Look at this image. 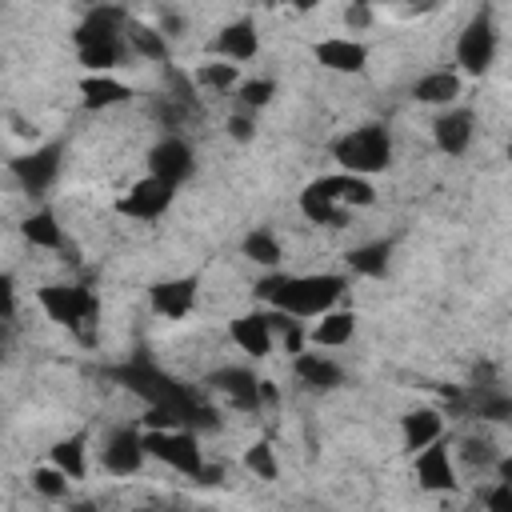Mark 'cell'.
Listing matches in <instances>:
<instances>
[{
  "instance_id": "cell-1",
  "label": "cell",
  "mask_w": 512,
  "mask_h": 512,
  "mask_svg": "<svg viewBox=\"0 0 512 512\" xmlns=\"http://www.w3.org/2000/svg\"><path fill=\"white\" fill-rule=\"evenodd\" d=\"M348 280L336 272H312V276H268L256 284V296L268 308H280L288 316L312 320L320 312H328L340 296H344Z\"/></svg>"
},
{
  "instance_id": "cell-2",
  "label": "cell",
  "mask_w": 512,
  "mask_h": 512,
  "mask_svg": "<svg viewBox=\"0 0 512 512\" xmlns=\"http://www.w3.org/2000/svg\"><path fill=\"white\" fill-rule=\"evenodd\" d=\"M332 160L340 164V172H356V176L384 172L392 164V136L384 124H360L332 140Z\"/></svg>"
},
{
  "instance_id": "cell-3",
  "label": "cell",
  "mask_w": 512,
  "mask_h": 512,
  "mask_svg": "<svg viewBox=\"0 0 512 512\" xmlns=\"http://www.w3.org/2000/svg\"><path fill=\"white\" fill-rule=\"evenodd\" d=\"M144 436V452L148 456H156L160 464H168L172 472H180V476H188V480H196L200 476V468H204V456H200V448H196V436L192 432H184V428H148V432H140Z\"/></svg>"
},
{
  "instance_id": "cell-4",
  "label": "cell",
  "mask_w": 512,
  "mask_h": 512,
  "mask_svg": "<svg viewBox=\"0 0 512 512\" xmlns=\"http://www.w3.org/2000/svg\"><path fill=\"white\" fill-rule=\"evenodd\" d=\"M40 308L48 312V320H56L64 328H76V332L84 324H92L96 312H100L96 296L88 288H80V284H48V288H40Z\"/></svg>"
},
{
  "instance_id": "cell-5",
  "label": "cell",
  "mask_w": 512,
  "mask_h": 512,
  "mask_svg": "<svg viewBox=\"0 0 512 512\" xmlns=\"http://www.w3.org/2000/svg\"><path fill=\"white\" fill-rule=\"evenodd\" d=\"M492 60H496V28H492V16L488 12H476L464 24L460 40H456V64L468 76H484L492 68Z\"/></svg>"
},
{
  "instance_id": "cell-6",
  "label": "cell",
  "mask_w": 512,
  "mask_h": 512,
  "mask_svg": "<svg viewBox=\"0 0 512 512\" xmlns=\"http://www.w3.org/2000/svg\"><path fill=\"white\" fill-rule=\"evenodd\" d=\"M60 168H64V148H60V144H40V148L20 152V156L12 160V176H16V184H20L28 196H44V192L56 184Z\"/></svg>"
},
{
  "instance_id": "cell-7",
  "label": "cell",
  "mask_w": 512,
  "mask_h": 512,
  "mask_svg": "<svg viewBox=\"0 0 512 512\" xmlns=\"http://www.w3.org/2000/svg\"><path fill=\"white\" fill-rule=\"evenodd\" d=\"M144 460H148V452H144V436L136 432V428H128V424H120V428H112L108 436H104V444H100V464H104V472H112V476H136L140 468H144Z\"/></svg>"
},
{
  "instance_id": "cell-8",
  "label": "cell",
  "mask_w": 512,
  "mask_h": 512,
  "mask_svg": "<svg viewBox=\"0 0 512 512\" xmlns=\"http://www.w3.org/2000/svg\"><path fill=\"white\" fill-rule=\"evenodd\" d=\"M192 168H196V156H192L188 140H180V136H164L148 152V176H156L172 188H180L192 176Z\"/></svg>"
},
{
  "instance_id": "cell-9",
  "label": "cell",
  "mask_w": 512,
  "mask_h": 512,
  "mask_svg": "<svg viewBox=\"0 0 512 512\" xmlns=\"http://www.w3.org/2000/svg\"><path fill=\"white\" fill-rule=\"evenodd\" d=\"M172 196H176L172 184H164V180H156V176H144V180H136V184L120 196L116 208H120L124 216H132V220H160V216L168 212Z\"/></svg>"
},
{
  "instance_id": "cell-10",
  "label": "cell",
  "mask_w": 512,
  "mask_h": 512,
  "mask_svg": "<svg viewBox=\"0 0 512 512\" xmlns=\"http://www.w3.org/2000/svg\"><path fill=\"white\" fill-rule=\"evenodd\" d=\"M472 136H476V120H472L468 108H452V104H448V108L432 120V140H436V148H440L444 156H464L468 144H472Z\"/></svg>"
},
{
  "instance_id": "cell-11",
  "label": "cell",
  "mask_w": 512,
  "mask_h": 512,
  "mask_svg": "<svg viewBox=\"0 0 512 512\" xmlns=\"http://www.w3.org/2000/svg\"><path fill=\"white\" fill-rule=\"evenodd\" d=\"M412 456H416V480H420V488H428V492H452L456 488V464H452L444 440H432V444H424Z\"/></svg>"
},
{
  "instance_id": "cell-12",
  "label": "cell",
  "mask_w": 512,
  "mask_h": 512,
  "mask_svg": "<svg viewBox=\"0 0 512 512\" xmlns=\"http://www.w3.org/2000/svg\"><path fill=\"white\" fill-rule=\"evenodd\" d=\"M148 300H152V308H156L164 320H184V316L196 308V280H192V276L160 280V284L148 288Z\"/></svg>"
},
{
  "instance_id": "cell-13",
  "label": "cell",
  "mask_w": 512,
  "mask_h": 512,
  "mask_svg": "<svg viewBox=\"0 0 512 512\" xmlns=\"http://www.w3.org/2000/svg\"><path fill=\"white\" fill-rule=\"evenodd\" d=\"M312 56L328 72H364V64H368V48L352 36H328V40L316 44Z\"/></svg>"
},
{
  "instance_id": "cell-14",
  "label": "cell",
  "mask_w": 512,
  "mask_h": 512,
  "mask_svg": "<svg viewBox=\"0 0 512 512\" xmlns=\"http://www.w3.org/2000/svg\"><path fill=\"white\" fill-rule=\"evenodd\" d=\"M212 52L216 56H224V60H232V64H244V60H252L256 52H260V36H256V24L244 16V20H232V24H224L220 32H216V40H212Z\"/></svg>"
},
{
  "instance_id": "cell-15",
  "label": "cell",
  "mask_w": 512,
  "mask_h": 512,
  "mask_svg": "<svg viewBox=\"0 0 512 512\" xmlns=\"http://www.w3.org/2000/svg\"><path fill=\"white\" fill-rule=\"evenodd\" d=\"M208 384L232 404V408H260V380L248 368H220L208 376Z\"/></svg>"
},
{
  "instance_id": "cell-16",
  "label": "cell",
  "mask_w": 512,
  "mask_h": 512,
  "mask_svg": "<svg viewBox=\"0 0 512 512\" xmlns=\"http://www.w3.org/2000/svg\"><path fill=\"white\" fill-rule=\"evenodd\" d=\"M124 24H128V16H124L120 8L96 4V8L88 12V20H80V28H76V48L108 44V40H124Z\"/></svg>"
},
{
  "instance_id": "cell-17",
  "label": "cell",
  "mask_w": 512,
  "mask_h": 512,
  "mask_svg": "<svg viewBox=\"0 0 512 512\" xmlns=\"http://www.w3.org/2000/svg\"><path fill=\"white\" fill-rule=\"evenodd\" d=\"M228 336H232V344H236L240 352H248V356H256V360L268 356L272 344H276V336H272L264 312H244V316H236L232 328H228Z\"/></svg>"
},
{
  "instance_id": "cell-18",
  "label": "cell",
  "mask_w": 512,
  "mask_h": 512,
  "mask_svg": "<svg viewBox=\"0 0 512 512\" xmlns=\"http://www.w3.org/2000/svg\"><path fill=\"white\" fill-rule=\"evenodd\" d=\"M292 372H296V380H300L304 388H312V392H332V388H340V380H344L340 364H332V360L320 356V352H304V348L292 356Z\"/></svg>"
},
{
  "instance_id": "cell-19",
  "label": "cell",
  "mask_w": 512,
  "mask_h": 512,
  "mask_svg": "<svg viewBox=\"0 0 512 512\" xmlns=\"http://www.w3.org/2000/svg\"><path fill=\"white\" fill-rule=\"evenodd\" d=\"M300 212H304L312 224H328V228H340V224L348 220V208H344V204H336V196L328 192L324 176H320V180H312V184L300 192Z\"/></svg>"
},
{
  "instance_id": "cell-20",
  "label": "cell",
  "mask_w": 512,
  "mask_h": 512,
  "mask_svg": "<svg viewBox=\"0 0 512 512\" xmlns=\"http://www.w3.org/2000/svg\"><path fill=\"white\" fill-rule=\"evenodd\" d=\"M80 96H84V108H92V112H104V108H116V104H124V100L132 96V88H128L124 80L108 76V72H88V76L80 80Z\"/></svg>"
},
{
  "instance_id": "cell-21",
  "label": "cell",
  "mask_w": 512,
  "mask_h": 512,
  "mask_svg": "<svg viewBox=\"0 0 512 512\" xmlns=\"http://www.w3.org/2000/svg\"><path fill=\"white\" fill-rule=\"evenodd\" d=\"M400 436H404L408 452H420L424 444L444 436V416L436 408H412V412L400 416Z\"/></svg>"
},
{
  "instance_id": "cell-22",
  "label": "cell",
  "mask_w": 512,
  "mask_h": 512,
  "mask_svg": "<svg viewBox=\"0 0 512 512\" xmlns=\"http://www.w3.org/2000/svg\"><path fill=\"white\" fill-rule=\"evenodd\" d=\"M460 72H448V68H440V72H428V76H420L416 84H412V96L420 100V104H432V108H448V104H456V96H460Z\"/></svg>"
},
{
  "instance_id": "cell-23",
  "label": "cell",
  "mask_w": 512,
  "mask_h": 512,
  "mask_svg": "<svg viewBox=\"0 0 512 512\" xmlns=\"http://www.w3.org/2000/svg\"><path fill=\"white\" fill-rule=\"evenodd\" d=\"M352 336H356V316H352V312H336V308L320 312L316 324L308 328V340H312L316 348H340V344H348Z\"/></svg>"
},
{
  "instance_id": "cell-24",
  "label": "cell",
  "mask_w": 512,
  "mask_h": 512,
  "mask_svg": "<svg viewBox=\"0 0 512 512\" xmlns=\"http://www.w3.org/2000/svg\"><path fill=\"white\" fill-rule=\"evenodd\" d=\"M124 44L140 56V60H156V64H168V36L156 28V24H144V20H128L124 24Z\"/></svg>"
},
{
  "instance_id": "cell-25",
  "label": "cell",
  "mask_w": 512,
  "mask_h": 512,
  "mask_svg": "<svg viewBox=\"0 0 512 512\" xmlns=\"http://www.w3.org/2000/svg\"><path fill=\"white\" fill-rule=\"evenodd\" d=\"M328 192L336 196V204L344 208H368L376 200V188L368 184V176H356V172H336V176H324Z\"/></svg>"
},
{
  "instance_id": "cell-26",
  "label": "cell",
  "mask_w": 512,
  "mask_h": 512,
  "mask_svg": "<svg viewBox=\"0 0 512 512\" xmlns=\"http://www.w3.org/2000/svg\"><path fill=\"white\" fill-rule=\"evenodd\" d=\"M388 260H392V244L388 240H368L360 248L348 252V268L356 276H384L388 272Z\"/></svg>"
},
{
  "instance_id": "cell-27",
  "label": "cell",
  "mask_w": 512,
  "mask_h": 512,
  "mask_svg": "<svg viewBox=\"0 0 512 512\" xmlns=\"http://www.w3.org/2000/svg\"><path fill=\"white\" fill-rule=\"evenodd\" d=\"M20 232H24V240H28L32 248H60V244H64V228L56 224V216H52L48 208H40V212L24 216Z\"/></svg>"
},
{
  "instance_id": "cell-28",
  "label": "cell",
  "mask_w": 512,
  "mask_h": 512,
  "mask_svg": "<svg viewBox=\"0 0 512 512\" xmlns=\"http://www.w3.org/2000/svg\"><path fill=\"white\" fill-rule=\"evenodd\" d=\"M456 456H460V464H464L468 472H492V464L500 460V448L492 444V436L472 432V436H464V440H460Z\"/></svg>"
},
{
  "instance_id": "cell-29",
  "label": "cell",
  "mask_w": 512,
  "mask_h": 512,
  "mask_svg": "<svg viewBox=\"0 0 512 512\" xmlns=\"http://www.w3.org/2000/svg\"><path fill=\"white\" fill-rule=\"evenodd\" d=\"M52 464L64 468L72 480H84V472H88V436L76 432V436L60 440V444L52 448Z\"/></svg>"
},
{
  "instance_id": "cell-30",
  "label": "cell",
  "mask_w": 512,
  "mask_h": 512,
  "mask_svg": "<svg viewBox=\"0 0 512 512\" xmlns=\"http://www.w3.org/2000/svg\"><path fill=\"white\" fill-rule=\"evenodd\" d=\"M244 256H248L252 264H260V268H280L284 248H280V240H276L268 228H256V232L244 236Z\"/></svg>"
},
{
  "instance_id": "cell-31",
  "label": "cell",
  "mask_w": 512,
  "mask_h": 512,
  "mask_svg": "<svg viewBox=\"0 0 512 512\" xmlns=\"http://www.w3.org/2000/svg\"><path fill=\"white\" fill-rule=\"evenodd\" d=\"M32 492L36 496H44V500H68V488H72V476L64 472V468H56V464H40V468H32Z\"/></svg>"
},
{
  "instance_id": "cell-32",
  "label": "cell",
  "mask_w": 512,
  "mask_h": 512,
  "mask_svg": "<svg viewBox=\"0 0 512 512\" xmlns=\"http://www.w3.org/2000/svg\"><path fill=\"white\" fill-rule=\"evenodd\" d=\"M196 80H200L204 88H212V92H228V88H236V80H240V64H232V60H224V56L204 60V64L196 68Z\"/></svg>"
},
{
  "instance_id": "cell-33",
  "label": "cell",
  "mask_w": 512,
  "mask_h": 512,
  "mask_svg": "<svg viewBox=\"0 0 512 512\" xmlns=\"http://www.w3.org/2000/svg\"><path fill=\"white\" fill-rule=\"evenodd\" d=\"M124 40H108V44H88V48H80V64L88 68V72H112V68H120V60H124Z\"/></svg>"
},
{
  "instance_id": "cell-34",
  "label": "cell",
  "mask_w": 512,
  "mask_h": 512,
  "mask_svg": "<svg viewBox=\"0 0 512 512\" xmlns=\"http://www.w3.org/2000/svg\"><path fill=\"white\" fill-rule=\"evenodd\" d=\"M272 96H276V84L272 80H244L240 84V92H236V100H240V108L244 112H256V108H268L272 104Z\"/></svg>"
},
{
  "instance_id": "cell-35",
  "label": "cell",
  "mask_w": 512,
  "mask_h": 512,
  "mask_svg": "<svg viewBox=\"0 0 512 512\" xmlns=\"http://www.w3.org/2000/svg\"><path fill=\"white\" fill-rule=\"evenodd\" d=\"M244 468H248L252 476H260V480H276V456H272V444L256 440V444L244 452Z\"/></svg>"
},
{
  "instance_id": "cell-36",
  "label": "cell",
  "mask_w": 512,
  "mask_h": 512,
  "mask_svg": "<svg viewBox=\"0 0 512 512\" xmlns=\"http://www.w3.org/2000/svg\"><path fill=\"white\" fill-rule=\"evenodd\" d=\"M480 504H484L488 512H512V484H508V480H496L492 488L480 492Z\"/></svg>"
},
{
  "instance_id": "cell-37",
  "label": "cell",
  "mask_w": 512,
  "mask_h": 512,
  "mask_svg": "<svg viewBox=\"0 0 512 512\" xmlns=\"http://www.w3.org/2000/svg\"><path fill=\"white\" fill-rule=\"evenodd\" d=\"M228 136L236 140V144H248V140H256V116L252 112H236V116H228Z\"/></svg>"
},
{
  "instance_id": "cell-38",
  "label": "cell",
  "mask_w": 512,
  "mask_h": 512,
  "mask_svg": "<svg viewBox=\"0 0 512 512\" xmlns=\"http://www.w3.org/2000/svg\"><path fill=\"white\" fill-rule=\"evenodd\" d=\"M372 20H376V8H372V4H348V8H344L348 32H364V28H372Z\"/></svg>"
},
{
  "instance_id": "cell-39",
  "label": "cell",
  "mask_w": 512,
  "mask_h": 512,
  "mask_svg": "<svg viewBox=\"0 0 512 512\" xmlns=\"http://www.w3.org/2000/svg\"><path fill=\"white\" fill-rule=\"evenodd\" d=\"M372 8H392V12H404V16H416V12H428L436 8V0H368Z\"/></svg>"
},
{
  "instance_id": "cell-40",
  "label": "cell",
  "mask_w": 512,
  "mask_h": 512,
  "mask_svg": "<svg viewBox=\"0 0 512 512\" xmlns=\"http://www.w3.org/2000/svg\"><path fill=\"white\" fill-rule=\"evenodd\" d=\"M16 312V288H12V276H0V320H12Z\"/></svg>"
},
{
  "instance_id": "cell-41",
  "label": "cell",
  "mask_w": 512,
  "mask_h": 512,
  "mask_svg": "<svg viewBox=\"0 0 512 512\" xmlns=\"http://www.w3.org/2000/svg\"><path fill=\"white\" fill-rule=\"evenodd\" d=\"M156 28H160V32H164V36H180V28H184V20H180V16H172V12H164V16H160V24H156Z\"/></svg>"
},
{
  "instance_id": "cell-42",
  "label": "cell",
  "mask_w": 512,
  "mask_h": 512,
  "mask_svg": "<svg viewBox=\"0 0 512 512\" xmlns=\"http://www.w3.org/2000/svg\"><path fill=\"white\" fill-rule=\"evenodd\" d=\"M16 124V136H24V140H36V128L28 124V120H12Z\"/></svg>"
},
{
  "instance_id": "cell-43",
  "label": "cell",
  "mask_w": 512,
  "mask_h": 512,
  "mask_svg": "<svg viewBox=\"0 0 512 512\" xmlns=\"http://www.w3.org/2000/svg\"><path fill=\"white\" fill-rule=\"evenodd\" d=\"M320 0H288V8H296V12H312Z\"/></svg>"
},
{
  "instance_id": "cell-44",
  "label": "cell",
  "mask_w": 512,
  "mask_h": 512,
  "mask_svg": "<svg viewBox=\"0 0 512 512\" xmlns=\"http://www.w3.org/2000/svg\"><path fill=\"white\" fill-rule=\"evenodd\" d=\"M84 4H88V8H96V4H104V0H84Z\"/></svg>"
},
{
  "instance_id": "cell-45",
  "label": "cell",
  "mask_w": 512,
  "mask_h": 512,
  "mask_svg": "<svg viewBox=\"0 0 512 512\" xmlns=\"http://www.w3.org/2000/svg\"><path fill=\"white\" fill-rule=\"evenodd\" d=\"M348 4H368V0H348Z\"/></svg>"
},
{
  "instance_id": "cell-46",
  "label": "cell",
  "mask_w": 512,
  "mask_h": 512,
  "mask_svg": "<svg viewBox=\"0 0 512 512\" xmlns=\"http://www.w3.org/2000/svg\"><path fill=\"white\" fill-rule=\"evenodd\" d=\"M0 360H4V348H0Z\"/></svg>"
}]
</instances>
